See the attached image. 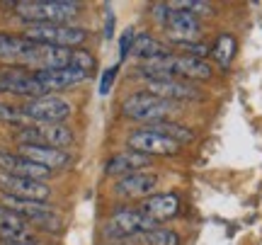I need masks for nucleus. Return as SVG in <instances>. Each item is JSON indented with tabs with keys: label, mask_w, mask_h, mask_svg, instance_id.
I'll return each mask as SVG.
<instances>
[{
	"label": "nucleus",
	"mask_w": 262,
	"mask_h": 245,
	"mask_svg": "<svg viewBox=\"0 0 262 245\" xmlns=\"http://www.w3.org/2000/svg\"><path fill=\"white\" fill-rule=\"evenodd\" d=\"M12 8L15 15L22 17L27 25H37V22L71 25V19L80 12V5L71 0H19Z\"/></svg>",
	"instance_id": "nucleus-1"
},
{
	"label": "nucleus",
	"mask_w": 262,
	"mask_h": 245,
	"mask_svg": "<svg viewBox=\"0 0 262 245\" xmlns=\"http://www.w3.org/2000/svg\"><path fill=\"white\" fill-rule=\"evenodd\" d=\"M124 114L136 119V122H146V124H156V122H168L170 114H175L180 109L178 102H170L163 97H156L150 93H134L124 100Z\"/></svg>",
	"instance_id": "nucleus-2"
},
{
	"label": "nucleus",
	"mask_w": 262,
	"mask_h": 245,
	"mask_svg": "<svg viewBox=\"0 0 262 245\" xmlns=\"http://www.w3.org/2000/svg\"><path fill=\"white\" fill-rule=\"evenodd\" d=\"M22 37L39 41V44H49V47H61V49H78L85 44L88 32L83 27H73V25H51V22H37V25H27Z\"/></svg>",
	"instance_id": "nucleus-3"
},
{
	"label": "nucleus",
	"mask_w": 262,
	"mask_h": 245,
	"mask_svg": "<svg viewBox=\"0 0 262 245\" xmlns=\"http://www.w3.org/2000/svg\"><path fill=\"white\" fill-rule=\"evenodd\" d=\"M22 112L34 124H63L73 114V104L56 95H44V97L27 100L22 104Z\"/></svg>",
	"instance_id": "nucleus-4"
},
{
	"label": "nucleus",
	"mask_w": 262,
	"mask_h": 245,
	"mask_svg": "<svg viewBox=\"0 0 262 245\" xmlns=\"http://www.w3.org/2000/svg\"><path fill=\"white\" fill-rule=\"evenodd\" d=\"M22 146H49L66 151L73 143V131L66 124H29L17 133Z\"/></svg>",
	"instance_id": "nucleus-5"
},
{
	"label": "nucleus",
	"mask_w": 262,
	"mask_h": 245,
	"mask_svg": "<svg viewBox=\"0 0 262 245\" xmlns=\"http://www.w3.org/2000/svg\"><path fill=\"white\" fill-rule=\"evenodd\" d=\"M153 228H158V224L148 214H143L139 207V209H119V211H114L110 221H107L104 233H112L114 238H129V236L148 233Z\"/></svg>",
	"instance_id": "nucleus-6"
},
{
	"label": "nucleus",
	"mask_w": 262,
	"mask_h": 245,
	"mask_svg": "<svg viewBox=\"0 0 262 245\" xmlns=\"http://www.w3.org/2000/svg\"><path fill=\"white\" fill-rule=\"evenodd\" d=\"M3 204H5L8 209H12L15 214H19L25 221H32V224L47 228V231H61V216L54 211V207H49L47 202L3 197Z\"/></svg>",
	"instance_id": "nucleus-7"
},
{
	"label": "nucleus",
	"mask_w": 262,
	"mask_h": 245,
	"mask_svg": "<svg viewBox=\"0 0 262 245\" xmlns=\"http://www.w3.org/2000/svg\"><path fill=\"white\" fill-rule=\"evenodd\" d=\"M0 189L5 192V197L32 199V202H47L49 194H51L47 182L17 177V175H8V172H0Z\"/></svg>",
	"instance_id": "nucleus-8"
},
{
	"label": "nucleus",
	"mask_w": 262,
	"mask_h": 245,
	"mask_svg": "<svg viewBox=\"0 0 262 245\" xmlns=\"http://www.w3.org/2000/svg\"><path fill=\"white\" fill-rule=\"evenodd\" d=\"M0 93H10V95H22V97H44L49 95L39 80L34 78V73H27L22 68H10V71H3L0 73Z\"/></svg>",
	"instance_id": "nucleus-9"
},
{
	"label": "nucleus",
	"mask_w": 262,
	"mask_h": 245,
	"mask_svg": "<svg viewBox=\"0 0 262 245\" xmlns=\"http://www.w3.org/2000/svg\"><path fill=\"white\" fill-rule=\"evenodd\" d=\"M163 27H165V32H168V37L172 39L175 44H180V47H182V44H192V41H196L199 32H202V25H199L196 15L185 12V10H170L168 19H165Z\"/></svg>",
	"instance_id": "nucleus-10"
},
{
	"label": "nucleus",
	"mask_w": 262,
	"mask_h": 245,
	"mask_svg": "<svg viewBox=\"0 0 262 245\" xmlns=\"http://www.w3.org/2000/svg\"><path fill=\"white\" fill-rule=\"evenodd\" d=\"M129 151L143 153V155H175L180 151V143L170 141L165 136H160L156 131H148V129H141V131H134L129 136Z\"/></svg>",
	"instance_id": "nucleus-11"
},
{
	"label": "nucleus",
	"mask_w": 262,
	"mask_h": 245,
	"mask_svg": "<svg viewBox=\"0 0 262 245\" xmlns=\"http://www.w3.org/2000/svg\"><path fill=\"white\" fill-rule=\"evenodd\" d=\"M146 93L170 100V102H182V100H196L199 90L189 80L182 78H160V80H148L146 83Z\"/></svg>",
	"instance_id": "nucleus-12"
},
{
	"label": "nucleus",
	"mask_w": 262,
	"mask_h": 245,
	"mask_svg": "<svg viewBox=\"0 0 262 245\" xmlns=\"http://www.w3.org/2000/svg\"><path fill=\"white\" fill-rule=\"evenodd\" d=\"M32 73L47 93L71 90V87L83 83L85 78L90 76L88 71H80V68H51V71H32Z\"/></svg>",
	"instance_id": "nucleus-13"
},
{
	"label": "nucleus",
	"mask_w": 262,
	"mask_h": 245,
	"mask_svg": "<svg viewBox=\"0 0 262 245\" xmlns=\"http://www.w3.org/2000/svg\"><path fill=\"white\" fill-rule=\"evenodd\" d=\"M0 172L17 175V177H29V180H41V182H47L51 177V170L32 163L29 158L19 155V153H5V151H0Z\"/></svg>",
	"instance_id": "nucleus-14"
},
{
	"label": "nucleus",
	"mask_w": 262,
	"mask_h": 245,
	"mask_svg": "<svg viewBox=\"0 0 262 245\" xmlns=\"http://www.w3.org/2000/svg\"><path fill=\"white\" fill-rule=\"evenodd\" d=\"M156 185H158V177L153 172H131V175H124V177L117 180L114 185V192L124 199H134V197H146L148 199L153 192H156Z\"/></svg>",
	"instance_id": "nucleus-15"
},
{
	"label": "nucleus",
	"mask_w": 262,
	"mask_h": 245,
	"mask_svg": "<svg viewBox=\"0 0 262 245\" xmlns=\"http://www.w3.org/2000/svg\"><path fill=\"white\" fill-rule=\"evenodd\" d=\"M37 41L27 37H12V34H0V58L8 63H19V66H29L32 56L37 51Z\"/></svg>",
	"instance_id": "nucleus-16"
},
{
	"label": "nucleus",
	"mask_w": 262,
	"mask_h": 245,
	"mask_svg": "<svg viewBox=\"0 0 262 245\" xmlns=\"http://www.w3.org/2000/svg\"><path fill=\"white\" fill-rule=\"evenodd\" d=\"M19 155H25L29 158L32 163H37L41 168L47 170H63L68 168L73 158H71V153L68 151H58V148H49V146H19Z\"/></svg>",
	"instance_id": "nucleus-17"
},
{
	"label": "nucleus",
	"mask_w": 262,
	"mask_h": 245,
	"mask_svg": "<svg viewBox=\"0 0 262 245\" xmlns=\"http://www.w3.org/2000/svg\"><path fill=\"white\" fill-rule=\"evenodd\" d=\"M141 211L148 214L156 224L160 221H168V218L178 216L180 211V197L172 194V192H163V194H150L148 199H143L141 204Z\"/></svg>",
	"instance_id": "nucleus-18"
},
{
	"label": "nucleus",
	"mask_w": 262,
	"mask_h": 245,
	"mask_svg": "<svg viewBox=\"0 0 262 245\" xmlns=\"http://www.w3.org/2000/svg\"><path fill=\"white\" fill-rule=\"evenodd\" d=\"M150 165V155H143V153H136V151H124V153H117L107 161V175H131V172H141L143 168Z\"/></svg>",
	"instance_id": "nucleus-19"
},
{
	"label": "nucleus",
	"mask_w": 262,
	"mask_h": 245,
	"mask_svg": "<svg viewBox=\"0 0 262 245\" xmlns=\"http://www.w3.org/2000/svg\"><path fill=\"white\" fill-rule=\"evenodd\" d=\"M163 54H170V51L163 47L156 37H150V34H136L134 47H131V56L134 58H143V63H146V61L158 58V56H163Z\"/></svg>",
	"instance_id": "nucleus-20"
},
{
	"label": "nucleus",
	"mask_w": 262,
	"mask_h": 245,
	"mask_svg": "<svg viewBox=\"0 0 262 245\" xmlns=\"http://www.w3.org/2000/svg\"><path fill=\"white\" fill-rule=\"evenodd\" d=\"M148 131L160 133V136H165V139L180 143V146H182V143H187V141H192V136H194L187 126H182V124H178V122H156V124H148Z\"/></svg>",
	"instance_id": "nucleus-21"
},
{
	"label": "nucleus",
	"mask_w": 262,
	"mask_h": 245,
	"mask_svg": "<svg viewBox=\"0 0 262 245\" xmlns=\"http://www.w3.org/2000/svg\"><path fill=\"white\" fill-rule=\"evenodd\" d=\"M235 47H238V44H235L233 34H221V37L216 39V44L211 47V56H214V61L221 68H228L235 56Z\"/></svg>",
	"instance_id": "nucleus-22"
},
{
	"label": "nucleus",
	"mask_w": 262,
	"mask_h": 245,
	"mask_svg": "<svg viewBox=\"0 0 262 245\" xmlns=\"http://www.w3.org/2000/svg\"><path fill=\"white\" fill-rule=\"evenodd\" d=\"M136 238H139V245H180V236L168 228H153Z\"/></svg>",
	"instance_id": "nucleus-23"
},
{
	"label": "nucleus",
	"mask_w": 262,
	"mask_h": 245,
	"mask_svg": "<svg viewBox=\"0 0 262 245\" xmlns=\"http://www.w3.org/2000/svg\"><path fill=\"white\" fill-rule=\"evenodd\" d=\"M0 231H27V221L5 204H0Z\"/></svg>",
	"instance_id": "nucleus-24"
},
{
	"label": "nucleus",
	"mask_w": 262,
	"mask_h": 245,
	"mask_svg": "<svg viewBox=\"0 0 262 245\" xmlns=\"http://www.w3.org/2000/svg\"><path fill=\"white\" fill-rule=\"evenodd\" d=\"M0 122H10V124H27L29 119L25 117L22 107H15V104H5L0 102Z\"/></svg>",
	"instance_id": "nucleus-25"
},
{
	"label": "nucleus",
	"mask_w": 262,
	"mask_h": 245,
	"mask_svg": "<svg viewBox=\"0 0 262 245\" xmlns=\"http://www.w3.org/2000/svg\"><path fill=\"white\" fill-rule=\"evenodd\" d=\"M134 39H136V29H134V27L124 29L122 39H119V58H122V61L131 54V47H134Z\"/></svg>",
	"instance_id": "nucleus-26"
},
{
	"label": "nucleus",
	"mask_w": 262,
	"mask_h": 245,
	"mask_svg": "<svg viewBox=\"0 0 262 245\" xmlns=\"http://www.w3.org/2000/svg\"><path fill=\"white\" fill-rule=\"evenodd\" d=\"M180 49H185V56H192V58H202L209 56L211 54V49L206 47V44H199V41H192V44H182Z\"/></svg>",
	"instance_id": "nucleus-27"
},
{
	"label": "nucleus",
	"mask_w": 262,
	"mask_h": 245,
	"mask_svg": "<svg viewBox=\"0 0 262 245\" xmlns=\"http://www.w3.org/2000/svg\"><path fill=\"white\" fill-rule=\"evenodd\" d=\"M117 73H119V66L107 68V71L102 73V80H100V95H107L110 90H112V85H114V78H117Z\"/></svg>",
	"instance_id": "nucleus-28"
},
{
	"label": "nucleus",
	"mask_w": 262,
	"mask_h": 245,
	"mask_svg": "<svg viewBox=\"0 0 262 245\" xmlns=\"http://www.w3.org/2000/svg\"><path fill=\"white\" fill-rule=\"evenodd\" d=\"M112 37H114V12L112 8H107V12H104V39Z\"/></svg>",
	"instance_id": "nucleus-29"
},
{
	"label": "nucleus",
	"mask_w": 262,
	"mask_h": 245,
	"mask_svg": "<svg viewBox=\"0 0 262 245\" xmlns=\"http://www.w3.org/2000/svg\"><path fill=\"white\" fill-rule=\"evenodd\" d=\"M0 245H39L34 238H29V240H0Z\"/></svg>",
	"instance_id": "nucleus-30"
}]
</instances>
